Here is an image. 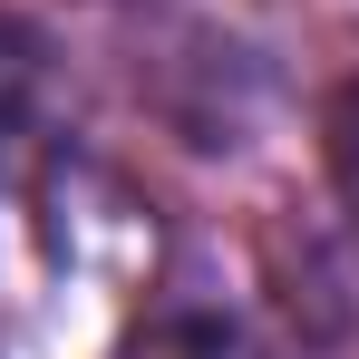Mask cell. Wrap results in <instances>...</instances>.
Listing matches in <instances>:
<instances>
[{
    "mask_svg": "<svg viewBox=\"0 0 359 359\" xmlns=\"http://www.w3.org/2000/svg\"><path fill=\"white\" fill-rule=\"evenodd\" d=\"M39 88H49V49H39V29L0 10V136H10V126H29Z\"/></svg>",
    "mask_w": 359,
    "mask_h": 359,
    "instance_id": "obj_1",
    "label": "cell"
},
{
    "mask_svg": "<svg viewBox=\"0 0 359 359\" xmlns=\"http://www.w3.org/2000/svg\"><path fill=\"white\" fill-rule=\"evenodd\" d=\"M330 175H340V194L359 204V78L340 88V107H330Z\"/></svg>",
    "mask_w": 359,
    "mask_h": 359,
    "instance_id": "obj_2",
    "label": "cell"
}]
</instances>
